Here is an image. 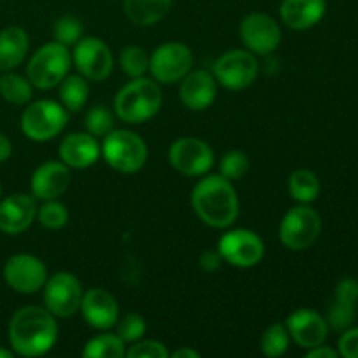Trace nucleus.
<instances>
[{"instance_id":"f257e3e1","label":"nucleus","mask_w":358,"mask_h":358,"mask_svg":"<svg viewBox=\"0 0 358 358\" xmlns=\"http://www.w3.org/2000/svg\"><path fill=\"white\" fill-rule=\"evenodd\" d=\"M56 338H58V325L55 315L44 308L24 306L10 318L9 341L16 355H45L55 346Z\"/></svg>"},{"instance_id":"f03ea898","label":"nucleus","mask_w":358,"mask_h":358,"mask_svg":"<svg viewBox=\"0 0 358 358\" xmlns=\"http://www.w3.org/2000/svg\"><path fill=\"white\" fill-rule=\"evenodd\" d=\"M196 215L210 227L233 226L240 213V201L231 180L222 175H208L196 184L191 194Z\"/></svg>"},{"instance_id":"7ed1b4c3","label":"nucleus","mask_w":358,"mask_h":358,"mask_svg":"<svg viewBox=\"0 0 358 358\" xmlns=\"http://www.w3.org/2000/svg\"><path fill=\"white\" fill-rule=\"evenodd\" d=\"M163 93L156 80L136 77L121 87L114 100V110L121 121L128 124H140L159 112Z\"/></svg>"},{"instance_id":"20e7f679","label":"nucleus","mask_w":358,"mask_h":358,"mask_svg":"<svg viewBox=\"0 0 358 358\" xmlns=\"http://www.w3.org/2000/svg\"><path fill=\"white\" fill-rule=\"evenodd\" d=\"M70 62L72 58L66 45L56 41L49 42L42 45L28 62V80L38 90H51L65 79L70 70Z\"/></svg>"},{"instance_id":"39448f33","label":"nucleus","mask_w":358,"mask_h":358,"mask_svg":"<svg viewBox=\"0 0 358 358\" xmlns=\"http://www.w3.org/2000/svg\"><path fill=\"white\" fill-rule=\"evenodd\" d=\"M101 154L114 170L121 173H135L145 164L147 145L129 129H112L103 136Z\"/></svg>"},{"instance_id":"423d86ee","label":"nucleus","mask_w":358,"mask_h":358,"mask_svg":"<svg viewBox=\"0 0 358 358\" xmlns=\"http://www.w3.org/2000/svg\"><path fill=\"white\" fill-rule=\"evenodd\" d=\"M69 121L66 108L52 100L34 101L21 114V129L34 142H48L63 131Z\"/></svg>"},{"instance_id":"0eeeda50","label":"nucleus","mask_w":358,"mask_h":358,"mask_svg":"<svg viewBox=\"0 0 358 358\" xmlns=\"http://www.w3.org/2000/svg\"><path fill=\"white\" fill-rule=\"evenodd\" d=\"M322 219L317 210L297 205L285 213L280 224V240L289 250H306L318 240Z\"/></svg>"},{"instance_id":"6e6552de","label":"nucleus","mask_w":358,"mask_h":358,"mask_svg":"<svg viewBox=\"0 0 358 358\" xmlns=\"http://www.w3.org/2000/svg\"><path fill=\"white\" fill-rule=\"evenodd\" d=\"M192 52L182 42L161 44L149 58V70L156 83L175 84L184 79L192 69Z\"/></svg>"},{"instance_id":"1a4fd4ad","label":"nucleus","mask_w":358,"mask_h":358,"mask_svg":"<svg viewBox=\"0 0 358 358\" xmlns=\"http://www.w3.org/2000/svg\"><path fill=\"white\" fill-rule=\"evenodd\" d=\"M259 73V63L252 52L233 49L220 56L213 65V77L220 86L231 91H241L250 86Z\"/></svg>"},{"instance_id":"9d476101","label":"nucleus","mask_w":358,"mask_h":358,"mask_svg":"<svg viewBox=\"0 0 358 358\" xmlns=\"http://www.w3.org/2000/svg\"><path fill=\"white\" fill-rule=\"evenodd\" d=\"M83 296V285L72 273H56L44 283L45 310L58 318H70L76 315Z\"/></svg>"},{"instance_id":"9b49d317","label":"nucleus","mask_w":358,"mask_h":358,"mask_svg":"<svg viewBox=\"0 0 358 358\" xmlns=\"http://www.w3.org/2000/svg\"><path fill=\"white\" fill-rule=\"evenodd\" d=\"M168 159L178 173L185 177H201L213 166L215 157L208 143L199 138L185 136L171 143Z\"/></svg>"},{"instance_id":"f8f14e48","label":"nucleus","mask_w":358,"mask_h":358,"mask_svg":"<svg viewBox=\"0 0 358 358\" xmlns=\"http://www.w3.org/2000/svg\"><path fill=\"white\" fill-rule=\"evenodd\" d=\"M219 254L231 266L252 268L264 257V241L254 231L234 229L219 240Z\"/></svg>"},{"instance_id":"ddd939ff","label":"nucleus","mask_w":358,"mask_h":358,"mask_svg":"<svg viewBox=\"0 0 358 358\" xmlns=\"http://www.w3.org/2000/svg\"><path fill=\"white\" fill-rule=\"evenodd\" d=\"M3 280L14 292L35 294L44 289L48 269L35 255L16 254L7 259L3 266Z\"/></svg>"},{"instance_id":"4468645a","label":"nucleus","mask_w":358,"mask_h":358,"mask_svg":"<svg viewBox=\"0 0 358 358\" xmlns=\"http://www.w3.org/2000/svg\"><path fill=\"white\" fill-rule=\"evenodd\" d=\"M73 65L80 76L91 80H105L114 69V58L103 41L96 37L80 38L73 49Z\"/></svg>"},{"instance_id":"2eb2a0df","label":"nucleus","mask_w":358,"mask_h":358,"mask_svg":"<svg viewBox=\"0 0 358 358\" xmlns=\"http://www.w3.org/2000/svg\"><path fill=\"white\" fill-rule=\"evenodd\" d=\"M240 35L245 48L255 55H269L282 41V30L271 16L264 13H252L241 21Z\"/></svg>"},{"instance_id":"dca6fc26","label":"nucleus","mask_w":358,"mask_h":358,"mask_svg":"<svg viewBox=\"0 0 358 358\" xmlns=\"http://www.w3.org/2000/svg\"><path fill=\"white\" fill-rule=\"evenodd\" d=\"M287 331L297 346L310 350L324 345L329 334V325L327 320L317 311L303 308L290 315L287 320Z\"/></svg>"},{"instance_id":"f3484780","label":"nucleus","mask_w":358,"mask_h":358,"mask_svg":"<svg viewBox=\"0 0 358 358\" xmlns=\"http://www.w3.org/2000/svg\"><path fill=\"white\" fill-rule=\"evenodd\" d=\"M79 310L83 311L84 320L93 329H100V331H108L119 320L117 301L103 289L87 290L83 296Z\"/></svg>"},{"instance_id":"a211bd4d","label":"nucleus","mask_w":358,"mask_h":358,"mask_svg":"<svg viewBox=\"0 0 358 358\" xmlns=\"http://www.w3.org/2000/svg\"><path fill=\"white\" fill-rule=\"evenodd\" d=\"M37 217L35 198L28 194L7 196L0 201V231L6 234H21Z\"/></svg>"},{"instance_id":"6ab92c4d","label":"nucleus","mask_w":358,"mask_h":358,"mask_svg":"<svg viewBox=\"0 0 358 358\" xmlns=\"http://www.w3.org/2000/svg\"><path fill=\"white\" fill-rule=\"evenodd\" d=\"M69 184V166L65 163H58V161H45L31 175L30 187L34 192V198L48 201V199L59 198L66 191Z\"/></svg>"},{"instance_id":"aec40b11","label":"nucleus","mask_w":358,"mask_h":358,"mask_svg":"<svg viewBox=\"0 0 358 358\" xmlns=\"http://www.w3.org/2000/svg\"><path fill=\"white\" fill-rule=\"evenodd\" d=\"M217 96V80L206 70H191L182 79L180 100L191 110H205Z\"/></svg>"},{"instance_id":"412c9836","label":"nucleus","mask_w":358,"mask_h":358,"mask_svg":"<svg viewBox=\"0 0 358 358\" xmlns=\"http://www.w3.org/2000/svg\"><path fill=\"white\" fill-rule=\"evenodd\" d=\"M101 154L100 143L96 142V136L91 133H72L65 136L59 145V157L62 163H65L69 168H77L84 170L90 168L98 161Z\"/></svg>"},{"instance_id":"4be33fe9","label":"nucleus","mask_w":358,"mask_h":358,"mask_svg":"<svg viewBox=\"0 0 358 358\" xmlns=\"http://www.w3.org/2000/svg\"><path fill=\"white\" fill-rule=\"evenodd\" d=\"M325 0H283L280 6L282 21L292 30H308L325 16Z\"/></svg>"},{"instance_id":"5701e85b","label":"nucleus","mask_w":358,"mask_h":358,"mask_svg":"<svg viewBox=\"0 0 358 358\" xmlns=\"http://www.w3.org/2000/svg\"><path fill=\"white\" fill-rule=\"evenodd\" d=\"M28 52V35L23 28L9 27L0 31V72L21 65Z\"/></svg>"},{"instance_id":"b1692460","label":"nucleus","mask_w":358,"mask_h":358,"mask_svg":"<svg viewBox=\"0 0 358 358\" xmlns=\"http://www.w3.org/2000/svg\"><path fill=\"white\" fill-rule=\"evenodd\" d=\"M171 7V0H124V13L138 27H150L163 20Z\"/></svg>"},{"instance_id":"393cba45","label":"nucleus","mask_w":358,"mask_h":358,"mask_svg":"<svg viewBox=\"0 0 358 358\" xmlns=\"http://www.w3.org/2000/svg\"><path fill=\"white\" fill-rule=\"evenodd\" d=\"M289 192L297 203H313L320 194V180L311 170L301 168L296 170L289 178Z\"/></svg>"},{"instance_id":"a878e982","label":"nucleus","mask_w":358,"mask_h":358,"mask_svg":"<svg viewBox=\"0 0 358 358\" xmlns=\"http://www.w3.org/2000/svg\"><path fill=\"white\" fill-rule=\"evenodd\" d=\"M31 83L28 77L14 72H2L0 76V96L13 105H24L31 100Z\"/></svg>"},{"instance_id":"bb28decb","label":"nucleus","mask_w":358,"mask_h":358,"mask_svg":"<svg viewBox=\"0 0 358 358\" xmlns=\"http://www.w3.org/2000/svg\"><path fill=\"white\" fill-rule=\"evenodd\" d=\"M59 87V100L62 105L70 112H79L86 105L87 96H90V86L86 79L79 76H70L62 80Z\"/></svg>"},{"instance_id":"cd10ccee","label":"nucleus","mask_w":358,"mask_h":358,"mask_svg":"<svg viewBox=\"0 0 358 358\" xmlns=\"http://www.w3.org/2000/svg\"><path fill=\"white\" fill-rule=\"evenodd\" d=\"M83 355L86 358H122L126 357L124 341L117 334L105 332L87 341Z\"/></svg>"},{"instance_id":"c85d7f7f","label":"nucleus","mask_w":358,"mask_h":358,"mask_svg":"<svg viewBox=\"0 0 358 358\" xmlns=\"http://www.w3.org/2000/svg\"><path fill=\"white\" fill-rule=\"evenodd\" d=\"M290 334L287 331V325L273 324L264 331L261 338V350L266 357L276 358L282 357L289 350Z\"/></svg>"},{"instance_id":"c756f323","label":"nucleus","mask_w":358,"mask_h":358,"mask_svg":"<svg viewBox=\"0 0 358 358\" xmlns=\"http://www.w3.org/2000/svg\"><path fill=\"white\" fill-rule=\"evenodd\" d=\"M119 65H121L122 72L131 79L143 77V73L149 70V56L138 45H128L122 49L121 56H119Z\"/></svg>"},{"instance_id":"7c9ffc66","label":"nucleus","mask_w":358,"mask_h":358,"mask_svg":"<svg viewBox=\"0 0 358 358\" xmlns=\"http://www.w3.org/2000/svg\"><path fill=\"white\" fill-rule=\"evenodd\" d=\"M37 217L45 229H62L69 222V210L56 199H48L37 208Z\"/></svg>"},{"instance_id":"2f4dec72","label":"nucleus","mask_w":358,"mask_h":358,"mask_svg":"<svg viewBox=\"0 0 358 358\" xmlns=\"http://www.w3.org/2000/svg\"><path fill=\"white\" fill-rule=\"evenodd\" d=\"M52 34H55L56 42H59V44H77L80 41V35H83V23L76 16L66 14V16L56 20L55 27H52Z\"/></svg>"},{"instance_id":"473e14b6","label":"nucleus","mask_w":358,"mask_h":358,"mask_svg":"<svg viewBox=\"0 0 358 358\" xmlns=\"http://www.w3.org/2000/svg\"><path fill=\"white\" fill-rule=\"evenodd\" d=\"M248 166H250V161L247 154L241 150H229L220 159V175L231 182L240 180L248 171Z\"/></svg>"},{"instance_id":"72a5a7b5","label":"nucleus","mask_w":358,"mask_h":358,"mask_svg":"<svg viewBox=\"0 0 358 358\" xmlns=\"http://www.w3.org/2000/svg\"><path fill=\"white\" fill-rule=\"evenodd\" d=\"M86 128L93 136H105L114 129V115L103 105L93 107L86 114Z\"/></svg>"},{"instance_id":"f704fd0d","label":"nucleus","mask_w":358,"mask_h":358,"mask_svg":"<svg viewBox=\"0 0 358 358\" xmlns=\"http://www.w3.org/2000/svg\"><path fill=\"white\" fill-rule=\"evenodd\" d=\"M117 332L115 334L124 343H136L145 334V320L138 313H128L117 320Z\"/></svg>"},{"instance_id":"c9c22d12","label":"nucleus","mask_w":358,"mask_h":358,"mask_svg":"<svg viewBox=\"0 0 358 358\" xmlns=\"http://www.w3.org/2000/svg\"><path fill=\"white\" fill-rule=\"evenodd\" d=\"M353 322H355V306L336 301L329 310L327 325H331L334 331H346L352 327Z\"/></svg>"},{"instance_id":"e433bc0d","label":"nucleus","mask_w":358,"mask_h":358,"mask_svg":"<svg viewBox=\"0 0 358 358\" xmlns=\"http://www.w3.org/2000/svg\"><path fill=\"white\" fill-rule=\"evenodd\" d=\"M126 357L128 358H166L170 357L166 346L159 341H154V339H149V341H136L133 343L131 348L126 352Z\"/></svg>"},{"instance_id":"4c0bfd02","label":"nucleus","mask_w":358,"mask_h":358,"mask_svg":"<svg viewBox=\"0 0 358 358\" xmlns=\"http://www.w3.org/2000/svg\"><path fill=\"white\" fill-rule=\"evenodd\" d=\"M338 352L345 358H358V327L343 331L338 343Z\"/></svg>"},{"instance_id":"58836bf2","label":"nucleus","mask_w":358,"mask_h":358,"mask_svg":"<svg viewBox=\"0 0 358 358\" xmlns=\"http://www.w3.org/2000/svg\"><path fill=\"white\" fill-rule=\"evenodd\" d=\"M336 301L345 304H353L358 301V282L355 278H343L336 287Z\"/></svg>"},{"instance_id":"ea45409f","label":"nucleus","mask_w":358,"mask_h":358,"mask_svg":"<svg viewBox=\"0 0 358 358\" xmlns=\"http://www.w3.org/2000/svg\"><path fill=\"white\" fill-rule=\"evenodd\" d=\"M220 262H222V257H220L219 250L217 252H205V254L199 257V266H201L203 271L213 273L220 268Z\"/></svg>"},{"instance_id":"a19ab883","label":"nucleus","mask_w":358,"mask_h":358,"mask_svg":"<svg viewBox=\"0 0 358 358\" xmlns=\"http://www.w3.org/2000/svg\"><path fill=\"white\" fill-rule=\"evenodd\" d=\"M338 357H339L338 350L325 345H318L315 346V348H310L306 353V358H338Z\"/></svg>"},{"instance_id":"79ce46f5","label":"nucleus","mask_w":358,"mask_h":358,"mask_svg":"<svg viewBox=\"0 0 358 358\" xmlns=\"http://www.w3.org/2000/svg\"><path fill=\"white\" fill-rule=\"evenodd\" d=\"M13 154V143L3 133H0V163H6Z\"/></svg>"},{"instance_id":"37998d69","label":"nucleus","mask_w":358,"mask_h":358,"mask_svg":"<svg viewBox=\"0 0 358 358\" xmlns=\"http://www.w3.org/2000/svg\"><path fill=\"white\" fill-rule=\"evenodd\" d=\"M171 358H199V353L192 348H180L170 355Z\"/></svg>"},{"instance_id":"c03bdc74","label":"nucleus","mask_w":358,"mask_h":358,"mask_svg":"<svg viewBox=\"0 0 358 358\" xmlns=\"http://www.w3.org/2000/svg\"><path fill=\"white\" fill-rule=\"evenodd\" d=\"M0 358H13V352L6 348H0Z\"/></svg>"},{"instance_id":"a18cd8bd","label":"nucleus","mask_w":358,"mask_h":358,"mask_svg":"<svg viewBox=\"0 0 358 358\" xmlns=\"http://www.w3.org/2000/svg\"><path fill=\"white\" fill-rule=\"evenodd\" d=\"M0 196H2V185H0Z\"/></svg>"}]
</instances>
